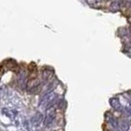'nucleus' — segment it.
Segmentation results:
<instances>
[{
  "instance_id": "nucleus-3",
  "label": "nucleus",
  "mask_w": 131,
  "mask_h": 131,
  "mask_svg": "<svg viewBox=\"0 0 131 131\" xmlns=\"http://www.w3.org/2000/svg\"><path fill=\"white\" fill-rule=\"evenodd\" d=\"M41 120H42V114L40 113V112H37L35 115H34L33 119H32V122H33L34 125H38L41 122Z\"/></svg>"
},
{
  "instance_id": "nucleus-2",
  "label": "nucleus",
  "mask_w": 131,
  "mask_h": 131,
  "mask_svg": "<svg viewBox=\"0 0 131 131\" xmlns=\"http://www.w3.org/2000/svg\"><path fill=\"white\" fill-rule=\"evenodd\" d=\"M38 76V69L35 63H31L29 66V81L31 80H36Z\"/></svg>"
},
{
  "instance_id": "nucleus-1",
  "label": "nucleus",
  "mask_w": 131,
  "mask_h": 131,
  "mask_svg": "<svg viewBox=\"0 0 131 131\" xmlns=\"http://www.w3.org/2000/svg\"><path fill=\"white\" fill-rule=\"evenodd\" d=\"M55 107L54 106H49L46 111V117H45V121H43V125L47 127L49 124L52 123V121L55 118Z\"/></svg>"
},
{
  "instance_id": "nucleus-4",
  "label": "nucleus",
  "mask_w": 131,
  "mask_h": 131,
  "mask_svg": "<svg viewBox=\"0 0 131 131\" xmlns=\"http://www.w3.org/2000/svg\"><path fill=\"white\" fill-rule=\"evenodd\" d=\"M111 104H112V106L113 108H115L116 111L120 108V104H119V102H118L117 99H112V101H111Z\"/></svg>"
},
{
  "instance_id": "nucleus-5",
  "label": "nucleus",
  "mask_w": 131,
  "mask_h": 131,
  "mask_svg": "<svg viewBox=\"0 0 131 131\" xmlns=\"http://www.w3.org/2000/svg\"><path fill=\"white\" fill-rule=\"evenodd\" d=\"M122 4H123L126 8H128V9H130L131 10V1H126V2L122 3Z\"/></svg>"
}]
</instances>
